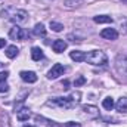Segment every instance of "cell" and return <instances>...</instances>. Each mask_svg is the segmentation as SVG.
<instances>
[{"label":"cell","mask_w":127,"mask_h":127,"mask_svg":"<svg viewBox=\"0 0 127 127\" xmlns=\"http://www.w3.org/2000/svg\"><path fill=\"white\" fill-rule=\"evenodd\" d=\"M80 100V93H72L68 97H53L52 100H49V105H55V106H61L65 109H69L72 106H75Z\"/></svg>","instance_id":"cell-1"},{"label":"cell","mask_w":127,"mask_h":127,"mask_svg":"<svg viewBox=\"0 0 127 127\" xmlns=\"http://www.w3.org/2000/svg\"><path fill=\"white\" fill-rule=\"evenodd\" d=\"M84 61L87 64H92V65H105L106 64V55L102 50H92V52L86 53Z\"/></svg>","instance_id":"cell-2"},{"label":"cell","mask_w":127,"mask_h":127,"mask_svg":"<svg viewBox=\"0 0 127 127\" xmlns=\"http://www.w3.org/2000/svg\"><path fill=\"white\" fill-rule=\"evenodd\" d=\"M115 69L118 74L127 75V56L126 55H118L115 59Z\"/></svg>","instance_id":"cell-3"},{"label":"cell","mask_w":127,"mask_h":127,"mask_svg":"<svg viewBox=\"0 0 127 127\" xmlns=\"http://www.w3.org/2000/svg\"><path fill=\"white\" fill-rule=\"evenodd\" d=\"M9 37H10L12 40H24V38L27 37V31H25L24 28L15 25V27L10 28V31H9Z\"/></svg>","instance_id":"cell-4"},{"label":"cell","mask_w":127,"mask_h":127,"mask_svg":"<svg viewBox=\"0 0 127 127\" xmlns=\"http://www.w3.org/2000/svg\"><path fill=\"white\" fill-rule=\"evenodd\" d=\"M64 71H65V66H64L62 64H55V65L52 66V69L47 72V78L55 80V78H58L59 75H62Z\"/></svg>","instance_id":"cell-5"},{"label":"cell","mask_w":127,"mask_h":127,"mask_svg":"<svg viewBox=\"0 0 127 127\" xmlns=\"http://www.w3.org/2000/svg\"><path fill=\"white\" fill-rule=\"evenodd\" d=\"M27 16H28V13H27L25 10L19 9V10H15V13L10 16V19H12L13 22H16V24H19V22H25V21H27Z\"/></svg>","instance_id":"cell-6"},{"label":"cell","mask_w":127,"mask_h":127,"mask_svg":"<svg viewBox=\"0 0 127 127\" xmlns=\"http://www.w3.org/2000/svg\"><path fill=\"white\" fill-rule=\"evenodd\" d=\"M100 37H103L106 40H115L118 37V32H117L115 28H105V30L100 31Z\"/></svg>","instance_id":"cell-7"},{"label":"cell","mask_w":127,"mask_h":127,"mask_svg":"<svg viewBox=\"0 0 127 127\" xmlns=\"http://www.w3.org/2000/svg\"><path fill=\"white\" fill-rule=\"evenodd\" d=\"M19 75H21V78H22L25 83H35V81H37V75H35V72H32V71H21Z\"/></svg>","instance_id":"cell-8"},{"label":"cell","mask_w":127,"mask_h":127,"mask_svg":"<svg viewBox=\"0 0 127 127\" xmlns=\"http://www.w3.org/2000/svg\"><path fill=\"white\" fill-rule=\"evenodd\" d=\"M52 49L56 53H62L64 50L66 49V41L65 40H55L53 44H52Z\"/></svg>","instance_id":"cell-9"},{"label":"cell","mask_w":127,"mask_h":127,"mask_svg":"<svg viewBox=\"0 0 127 127\" xmlns=\"http://www.w3.org/2000/svg\"><path fill=\"white\" fill-rule=\"evenodd\" d=\"M115 109L121 114H127V97H120L115 103Z\"/></svg>","instance_id":"cell-10"},{"label":"cell","mask_w":127,"mask_h":127,"mask_svg":"<svg viewBox=\"0 0 127 127\" xmlns=\"http://www.w3.org/2000/svg\"><path fill=\"white\" fill-rule=\"evenodd\" d=\"M30 117H31V112H30L28 108H21V109L16 112V118H18L19 121H27Z\"/></svg>","instance_id":"cell-11"},{"label":"cell","mask_w":127,"mask_h":127,"mask_svg":"<svg viewBox=\"0 0 127 127\" xmlns=\"http://www.w3.org/2000/svg\"><path fill=\"white\" fill-rule=\"evenodd\" d=\"M69 56H71V59L75 61V62H83V61L86 59V53L81 52V50H72V52L69 53Z\"/></svg>","instance_id":"cell-12"},{"label":"cell","mask_w":127,"mask_h":127,"mask_svg":"<svg viewBox=\"0 0 127 127\" xmlns=\"http://www.w3.org/2000/svg\"><path fill=\"white\" fill-rule=\"evenodd\" d=\"M31 58H32V61H40V59L44 58V53H43V50L40 47H32L31 49Z\"/></svg>","instance_id":"cell-13"},{"label":"cell","mask_w":127,"mask_h":127,"mask_svg":"<svg viewBox=\"0 0 127 127\" xmlns=\"http://www.w3.org/2000/svg\"><path fill=\"white\" fill-rule=\"evenodd\" d=\"M96 24H112V18L108 16V15H99V16H95L93 18Z\"/></svg>","instance_id":"cell-14"},{"label":"cell","mask_w":127,"mask_h":127,"mask_svg":"<svg viewBox=\"0 0 127 127\" xmlns=\"http://www.w3.org/2000/svg\"><path fill=\"white\" fill-rule=\"evenodd\" d=\"M83 111L86 112V114H89V115H92V117H97L99 115V109L93 106V105H84L83 106Z\"/></svg>","instance_id":"cell-15"},{"label":"cell","mask_w":127,"mask_h":127,"mask_svg":"<svg viewBox=\"0 0 127 127\" xmlns=\"http://www.w3.org/2000/svg\"><path fill=\"white\" fill-rule=\"evenodd\" d=\"M102 106H103L106 111H111V109L115 106L114 99H112V97H105V99H103V102H102Z\"/></svg>","instance_id":"cell-16"},{"label":"cell","mask_w":127,"mask_h":127,"mask_svg":"<svg viewBox=\"0 0 127 127\" xmlns=\"http://www.w3.org/2000/svg\"><path fill=\"white\" fill-rule=\"evenodd\" d=\"M18 52H19V49H18L16 46H9V47L6 49V56H7V58H15V56L18 55Z\"/></svg>","instance_id":"cell-17"},{"label":"cell","mask_w":127,"mask_h":127,"mask_svg":"<svg viewBox=\"0 0 127 127\" xmlns=\"http://www.w3.org/2000/svg\"><path fill=\"white\" fill-rule=\"evenodd\" d=\"M32 32H34L35 35H44V34H46V28H44L43 24H35V27H34Z\"/></svg>","instance_id":"cell-18"},{"label":"cell","mask_w":127,"mask_h":127,"mask_svg":"<svg viewBox=\"0 0 127 127\" xmlns=\"http://www.w3.org/2000/svg\"><path fill=\"white\" fill-rule=\"evenodd\" d=\"M50 28H52V31L59 32V31H62V30H64V25H62V24H59V22L52 21V22H50Z\"/></svg>","instance_id":"cell-19"},{"label":"cell","mask_w":127,"mask_h":127,"mask_svg":"<svg viewBox=\"0 0 127 127\" xmlns=\"http://www.w3.org/2000/svg\"><path fill=\"white\" fill-rule=\"evenodd\" d=\"M84 83H86V78H84L83 75H80V77L74 81V86H75V87H78V86H81V84H84Z\"/></svg>","instance_id":"cell-20"},{"label":"cell","mask_w":127,"mask_h":127,"mask_svg":"<svg viewBox=\"0 0 127 127\" xmlns=\"http://www.w3.org/2000/svg\"><path fill=\"white\" fill-rule=\"evenodd\" d=\"M9 90V86L6 81H0V93H6Z\"/></svg>","instance_id":"cell-21"},{"label":"cell","mask_w":127,"mask_h":127,"mask_svg":"<svg viewBox=\"0 0 127 127\" xmlns=\"http://www.w3.org/2000/svg\"><path fill=\"white\" fill-rule=\"evenodd\" d=\"M7 75H9V72H7V71H4V72H0V81H6Z\"/></svg>","instance_id":"cell-22"},{"label":"cell","mask_w":127,"mask_h":127,"mask_svg":"<svg viewBox=\"0 0 127 127\" xmlns=\"http://www.w3.org/2000/svg\"><path fill=\"white\" fill-rule=\"evenodd\" d=\"M65 127H80V124H77V123H66Z\"/></svg>","instance_id":"cell-23"},{"label":"cell","mask_w":127,"mask_h":127,"mask_svg":"<svg viewBox=\"0 0 127 127\" xmlns=\"http://www.w3.org/2000/svg\"><path fill=\"white\" fill-rule=\"evenodd\" d=\"M62 86H65L64 89H69V87H68V86H69V81H68V80H65V81H62Z\"/></svg>","instance_id":"cell-24"},{"label":"cell","mask_w":127,"mask_h":127,"mask_svg":"<svg viewBox=\"0 0 127 127\" xmlns=\"http://www.w3.org/2000/svg\"><path fill=\"white\" fill-rule=\"evenodd\" d=\"M4 44H6V40H4V38H0V49L4 47Z\"/></svg>","instance_id":"cell-25"},{"label":"cell","mask_w":127,"mask_h":127,"mask_svg":"<svg viewBox=\"0 0 127 127\" xmlns=\"http://www.w3.org/2000/svg\"><path fill=\"white\" fill-rule=\"evenodd\" d=\"M121 1H123V3H124V4H127V0H121Z\"/></svg>","instance_id":"cell-26"},{"label":"cell","mask_w":127,"mask_h":127,"mask_svg":"<svg viewBox=\"0 0 127 127\" xmlns=\"http://www.w3.org/2000/svg\"><path fill=\"white\" fill-rule=\"evenodd\" d=\"M24 127H32V126H27V124H25V126H24Z\"/></svg>","instance_id":"cell-27"}]
</instances>
